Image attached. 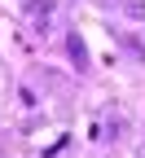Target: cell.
I'll return each instance as SVG.
<instances>
[{
  "label": "cell",
  "mask_w": 145,
  "mask_h": 158,
  "mask_svg": "<svg viewBox=\"0 0 145 158\" xmlns=\"http://www.w3.org/2000/svg\"><path fill=\"white\" fill-rule=\"evenodd\" d=\"M66 48H70V57H75V66H79V70H88V48H84V40L70 35V40H66Z\"/></svg>",
  "instance_id": "cell-1"
}]
</instances>
